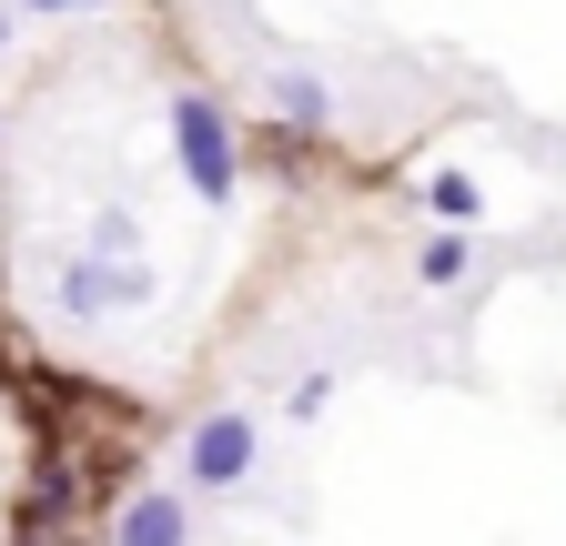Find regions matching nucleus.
<instances>
[{
  "mask_svg": "<svg viewBox=\"0 0 566 546\" xmlns=\"http://www.w3.org/2000/svg\"><path fill=\"white\" fill-rule=\"evenodd\" d=\"M112 546H192V506L163 496V486H153V496H132L122 526H112Z\"/></svg>",
  "mask_w": 566,
  "mask_h": 546,
  "instance_id": "4",
  "label": "nucleus"
},
{
  "mask_svg": "<svg viewBox=\"0 0 566 546\" xmlns=\"http://www.w3.org/2000/svg\"><path fill=\"white\" fill-rule=\"evenodd\" d=\"M0 51H11V11H0Z\"/></svg>",
  "mask_w": 566,
  "mask_h": 546,
  "instance_id": "10",
  "label": "nucleus"
},
{
  "mask_svg": "<svg viewBox=\"0 0 566 546\" xmlns=\"http://www.w3.org/2000/svg\"><path fill=\"white\" fill-rule=\"evenodd\" d=\"M455 273H465V243L436 233V243H424V284H455Z\"/></svg>",
  "mask_w": 566,
  "mask_h": 546,
  "instance_id": "7",
  "label": "nucleus"
},
{
  "mask_svg": "<svg viewBox=\"0 0 566 546\" xmlns=\"http://www.w3.org/2000/svg\"><path fill=\"white\" fill-rule=\"evenodd\" d=\"M172 153H182V182L202 202H233L243 192V143H233V112L212 92H172Z\"/></svg>",
  "mask_w": 566,
  "mask_h": 546,
  "instance_id": "1",
  "label": "nucleus"
},
{
  "mask_svg": "<svg viewBox=\"0 0 566 546\" xmlns=\"http://www.w3.org/2000/svg\"><path fill=\"white\" fill-rule=\"evenodd\" d=\"M21 11H92V0H21Z\"/></svg>",
  "mask_w": 566,
  "mask_h": 546,
  "instance_id": "9",
  "label": "nucleus"
},
{
  "mask_svg": "<svg viewBox=\"0 0 566 546\" xmlns=\"http://www.w3.org/2000/svg\"><path fill=\"white\" fill-rule=\"evenodd\" d=\"M273 102L294 112V132H324V122H334V92H324V82H304V72H283V82H273Z\"/></svg>",
  "mask_w": 566,
  "mask_h": 546,
  "instance_id": "5",
  "label": "nucleus"
},
{
  "mask_svg": "<svg viewBox=\"0 0 566 546\" xmlns=\"http://www.w3.org/2000/svg\"><path fill=\"white\" fill-rule=\"evenodd\" d=\"M424 213H436V223H475V213H485V192H475L465 172H436V182H424Z\"/></svg>",
  "mask_w": 566,
  "mask_h": 546,
  "instance_id": "6",
  "label": "nucleus"
},
{
  "mask_svg": "<svg viewBox=\"0 0 566 546\" xmlns=\"http://www.w3.org/2000/svg\"><path fill=\"white\" fill-rule=\"evenodd\" d=\"M61 304L82 314V324H102V314H142L153 304V263H132V253H82L61 273Z\"/></svg>",
  "mask_w": 566,
  "mask_h": 546,
  "instance_id": "2",
  "label": "nucleus"
},
{
  "mask_svg": "<svg viewBox=\"0 0 566 546\" xmlns=\"http://www.w3.org/2000/svg\"><path fill=\"white\" fill-rule=\"evenodd\" d=\"M92 253H132V213H102L92 223Z\"/></svg>",
  "mask_w": 566,
  "mask_h": 546,
  "instance_id": "8",
  "label": "nucleus"
},
{
  "mask_svg": "<svg viewBox=\"0 0 566 546\" xmlns=\"http://www.w3.org/2000/svg\"><path fill=\"white\" fill-rule=\"evenodd\" d=\"M253 465V416H202L192 445H182V475L192 486H233V475Z\"/></svg>",
  "mask_w": 566,
  "mask_h": 546,
  "instance_id": "3",
  "label": "nucleus"
}]
</instances>
